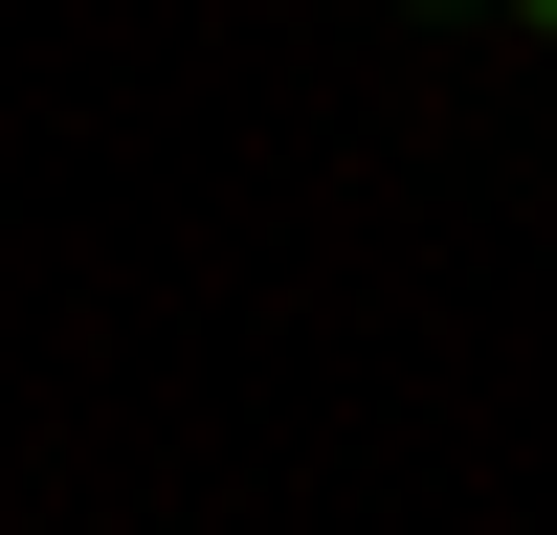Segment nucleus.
I'll use <instances>...</instances> for the list:
<instances>
[{"mask_svg": "<svg viewBox=\"0 0 557 535\" xmlns=\"http://www.w3.org/2000/svg\"><path fill=\"white\" fill-rule=\"evenodd\" d=\"M491 23H535V45H557V0H491Z\"/></svg>", "mask_w": 557, "mask_h": 535, "instance_id": "1", "label": "nucleus"}]
</instances>
